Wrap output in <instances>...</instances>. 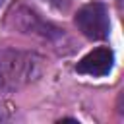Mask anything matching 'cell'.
<instances>
[{
  "mask_svg": "<svg viewBox=\"0 0 124 124\" xmlns=\"http://www.w3.org/2000/svg\"><path fill=\"white\" fill-rule=\"evenodd\" d=\"M41 62L43 60L31 52H0V91H14L37 79L41 74Z\"/></svg>",
  "mask_w": 124,
  "mask_h": 124,
  "instance_id": "cell-1",
  "label": "cell"
},
{
  "mask_svg": "<svg viewBox=\"0 0 124 124\" xmlns=\"http://www.w3.org/2000/svg\"><path fill=\"white\" fill-rule=\"evenodd\" d=\"M76 25L87 39H93V41L107 39L108 29H110V21H108V14H107L105 4H101V2L85 4L76 14Z\"/></svg>",
  "mask_w": 124,
  "mask_h": 124,
  "instance_id": "cell-2",
  "label": "cell"
},
{
  "mask_svg": "<svg viewBox=\"0 0 124 124\" xmlns=\"http://www.w3.org/2000/svg\"><path fill=\"white\" fill-rule=\"evenodd\" d=\"M6 23L12 25L14 29H17L19 33L50 37L48 23L41 21V19L37 17V14L29 12L25 6H12L10 12H8V17H6Z\"/></svg>",
  "mask_w": 124,
  "mask_h": 124,
  "instance_id": "cell-3",
  "label": "cell"
},
{
  "mask_svg": "<svg viewBox=\"0 0 124 124\" xmlns=\"http://www.w3.org/2000/svg\"><path fill=\"white\" fill-rule=\"evenodd\" d=\"M112 62H114V54L110 48H95L89 54H85L76 70L79 74H87V76H107L112 70Z\"/></svg>",
  "mask_w": 124,
  "mask_h": 124,
  "instance_id": "cell-4",
  "label": "cell"
},
{
  "mask_svg": "<svg viewBox=\"0 0 124 124\" xmlns=\"http://www.w3.org/2000/svg\"><path fill=\"white\" fill-rule=\"evenodd\" d=\"M2 4H4V0H0V6H2Z\"/></svg>",
  "mask_w": 124,
  "mask_h": 124,
  "instance_id": "cell-5",
  "label": "cell"
}]
</instances>
